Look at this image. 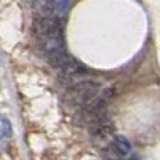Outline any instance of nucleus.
<instances>
[{"instance_id":"nucleus-1","label":"nucleus","mask_w":160,"mask_h":160,"mask_svg":"<svg viewBox=\"0 0 160 160\" xmlns=\"http://www.w3.org/2000/svg\"><path fill=\"white\" fill-rule=\"evenodd\" d=\"M35 34L38 38L40 48L45 56L55 58L61 53H66L64 45V32H62V21L58 18H40L35 22Z\"/></svg>"},{"instance_id":"nucleus-4","label":"nucleus","mask_w":160,"mask_h":160,"mask_svg":"<svg viewBox=\"0 0 160 160\" xmlns=\"http://www.w3.org/2000/svg\"><path fill=\"white\" fill-rule=\"evenodd\" d=\"M71 3L69 2H43L40 3V8H43L47 13V18H58L62 16L64 13H68Z\"/></svg>"},{"instance_id":"nucleus-2","label":"nucleus","mask_w":160,"mask_h":160,"mask_svg":"<svg viewBox=\"0 0 160 160\" xmlns=\"http://www.w3.org/2000/svg\"><path fill=\"white\" fill-rule=\"evenodd\" d=\"M101 85L96 80H82L69 90V101L74 106H87L99 95Z\"/></svg>"},{"instance_id":"nucleus-3","label":"nucleus","mask_w":160,"mask_h":160,"mask_svg":"<svg viewBox=\"0 0 160 160\" xmlns=\"http://www.w3.org/2000/svg\"><path fill=\"white\" fill-rule=\"evenodd\" d=\"M130 152H131V144L125 136H114L111 144L106 148V155L111 160H122L128 157Z\"/></svg>"},{"instance_id":"nucleus-5","label":"nucleus","mask_w":160,"mask_h":160,"mask_svg":"<svg viewBox=\"0 0 160 160\" xmlns=\"http://www.w3.org/2000/svg\"><path fill=\"white\" fill-rule=\"evenodd\" d=\"M13 135V127H11V122L0 114V139H5V138H10Z\"/></svg>"}]
</instances>
